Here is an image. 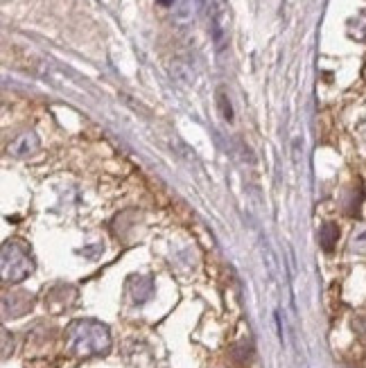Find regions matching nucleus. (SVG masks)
Wrapping results in <instances>:
<instances>
[{"mask_svg": "<svg viewBox=\"0 0 366 368\" xmlns=\"http://www.w3.org/2000/svg\"><path fill=\"white\" fill-rule=\"evenodd\" d=\"M211 25H213V36L217 45H224L226 32H229V14H226L224 3H220V7H211Z\"/></svg>", "mask_w": 366, "mask_h": 368, "instance_id": "obj_1", "label": "nucleus"}, {"mask_svg": "<svg viewBox=\"0 0 366 368\" xmlns=\"http://www.w3.org/2000/svg\"><path fill=\"white\" fill-rule=\"evenodd\" d=\"M337 237H339L337 226H332V224L323 226V231H321V244H323V248H325V251H330V248H332V244L337 242Z\"/></svg>", "mask_w": 366, "mask_h": 368, "instance_id": "obj_2", "label": "nucleus"}, {"mask_svg": "<svg viewBox=\"0 0 366 368\" xmlns=\"http://www.w3.org/2000/svg\"><path fill=\"white\" fill-rule=\"evenodd\" d=\"M353 246H358V248H364L366 246V228H360L358 233L353 235Z\"/></svg>", "mask_w": 366, "mask_h": 368, "instance_id": "obj_3", "label": "nucleus"}]
</instances>
